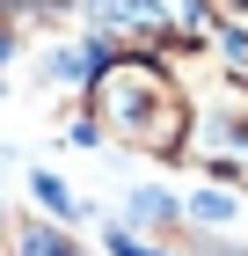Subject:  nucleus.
Returning a JSON list of instances; mask_svg holds the SVG:
<instances>
[{"label":"nucleus","mask_w":248,"mask_h":256,"mask_svg":"<svg viewBox=\"0 0 248 256\" xmlns=\"http://www.w3.org/2000/svg\"><path fill=\"white\" fill-rule=\"evenodd\" d=\"M183 96L146 59H95V132L124 139L139 154H183Z\"/></svg>","instance_id":"nucleus-1"},{"label":"nucleus","mask_w":248,"mask_h":256,"mask_svg":"<svg viewBox=\"0 0 248 256\" xmlns=\"http://www.w3.org/2000/svg\"><path fill=\"white\" fill-rule=\"evenodd\" d=\"M29 190H37V205H51L58 220H73V198H66V183H58V176H44V168H37V183H29Z\"/></svg>","instance_id":"nucleus-3"},{"label":"nucleus","mask_w":248,"mask_h":256,"mask_svg":"<svg viewBox=\"0 0 248 256\" xmlns=\"http://www.w3.org/2000/svg\"><path fill=\"white\" fill-rule=\"evenodd\" d=\"M205 15H212V22H227L234 37H248V0H205Z\"/></svg>","instance_id":"nucleus-4"},{"label":"nucleus","mask_w":248,"mask_h":256,"mask_svg":"<svg viewBox=\"0 0 248 256\" xmlns=\"http://www.w3.org/2000/svg\"><path fill=\"white\" fill-rule=\"evenodd\" d=\"M132 220H139V227H168V220H175V198L168 190H132Z\"/></svg>","instance_id":"nucleus-2"},{"label":"nucleus","mask_w":248,"mask_h":256,"mask_svg":"<svg viewBox=\"0 0 248 256\" xmlns=\"http://www.w3.org/2000/svg\"><path fill=\"white\" fill-rule=\"evenodd\" d=\"M0 234H7V220H0ZM0 256H7V242H0Z\"/></svg>","instance_id":"nucleus-5"}]
</instances>
